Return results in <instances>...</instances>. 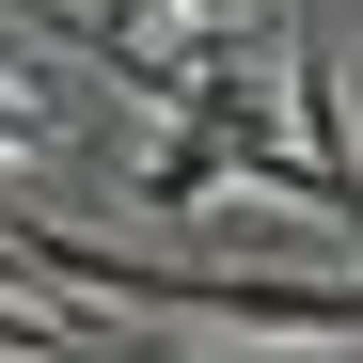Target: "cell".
Instances as JSON below:
<instances>
[{
  "label": "cell",
  "mask_w": 363,
  "mask_h": 363,
  "mask_svg": "<svg viewBox=\"0 0 363 363\" xmlns=\"http://www.w3.org/2000/svg\"><path fill=\"white\" fill-rule=\"evenodd\" d=\"M0 32H16V48H64L79 16H64V0H0Z\"/></svg>",
  "instance_id": "6da1fadb"
},
{
  "label": "cell",
  "mask_w": 363,
  "mask_h": 363,
  "mask_svg": "<svg viewBox=\"0 0 363 363\" xmlns=\"http://www.w3.org/2000/svg\"><path fill=\"white\" fill-rule=\"evenodd\" d=\"M143 16H206V32H221L237 0H111V32H143Z\"/></svg>",
  "instance_id": "7a4b0ae2"
}]
</instances>
